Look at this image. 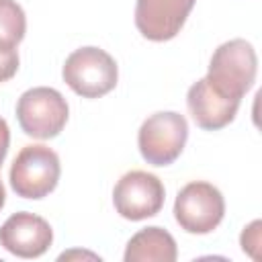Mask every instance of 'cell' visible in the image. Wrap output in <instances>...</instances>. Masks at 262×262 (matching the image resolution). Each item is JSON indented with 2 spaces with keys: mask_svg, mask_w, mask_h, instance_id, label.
<instances>
[{
  "mask_svg": "<svg viewBox=\"0 0 262 262\" xmlns=\"http://www.w3.org/2000/svg\"><path fill=\"white\" fill-rule=\"evenodd\" d=\"M258 72V57L246 39H231L221 43L209 61L207 80L221 94L242 100L244 94L254 86Z\"/></svg>",
  "mask_w": 262,
  "mask_h": 262,
  "instance_id": "obj_1",
  "label": "cell"
},
{
  "mask_svg": "<svg viewBox=\"0 0 262 262\" xmlns=\"http://www.w3.org/2000/svg\"><path fill=\"white\" fill-rule=\"evenodd\" d=\"M63 82L82 98L108 94L119 80L117 61L100 47H80L66 57L61 68Z\"/></svg>",
  "mask_w": 262,
  "mask_h": 262,
  "instance_id": "obj_2",
  "label": "cell"
},
{
  "mask_svg": "<svg viewBox=\"0 0 262 262\" xmlns=\"http://www.w3.org/2000/svg\"><path fill=\"white\" fill-rule=\"evenodd\" d=\"M59 174V156L43 143H33L16 154L10 166V186L16 196L37 201L55 190Z\"/></svg>",
  "mask_w": 262,
  "mask_h": 262,
  "instance_id": "obj_3",
  "label": "cell"
},
{
  "mask_svg": "<svg viewBox=\"0 0 262 262\" xmlns=\"http://www.w3.org/2000/svg\"><path fill=\"white\" fill-rule=\"evenodd\" d=\"M70 117L63 94L49 86L29 88L16 102V121L25 135L35 139H53L61 133Z\"/></svg>",
  "mask_w": 262,
  "mask_h": 262,
  "instance_id": "obj_4",
  "label": "cell"
},
{
  "mask_svg": "<svg viewBox=\"0 0 262 262\" xmlns=\"http://www.w3.org/2000/svg\"><path fill=\"white\" fill-rule=\"evenodd\" d=\"M188 139V123L176 111L149 115L137 133L141 158L151 166H170L178 160Z\"/></svg>",
  "mask_w": 262,
  "mask_h": 262,
  "instance_id": "obj_5",
  "label": "cell"
},
{
  "mask_svg": "<svg viewBox=\"0 0 262 262\" xmlns=\"http://www.w3.org/2000/svg\"><path fill=\"white\" fill-rule=\"evenodd\" d=\"M225 215V201L217 186L205 180H194L182 186L174 201L176 223L196 235L211 233Z\"/></svg>",
  "mask_w": 262,
  "mask_h": 262,
  "instance_id": "obj_6",
  "label": "cell"
},
{
  "mask_svg": "<svg viewBox=\"0 0 262 262\" xmlns=\"http://www.w3.org/2000/svg\"><path fill=\"white\" fill-rule=\"evenodd\" d=\"M166 188L162 180L145 170H131L119 178L113 190V205L123 219L141 221L162 211Z\"/></svg>",
  "mask_w": 262,
  "mask_h": 262,
  "instance_id": "obj_7",
  "label": "cell"
},
{
  "mask_svg": "<svg viewBox=\"0 0 262 262\" xmlns=\"http://www.w3.org/2000/svg\"><path fill=\"white\" fill-rule=\"evenodd\" d=\"M53 242L51 225L29 211L12 213L0 227V246L18 258H39Z\"/></svg>",
  "mask_w": 262,
  "mask_h": 262,
  "instance_id": "obj_8",
  "label": "cell"
},
{
  "mask_svg": "<svg viewBox=\"0 0 262 262\" xmlns=\"http://www.w3.org/2000/svg\"><path fill=\"white\" fill-rule=\"evenodd\" d=\"M196 0H137L135 27L149 41H170L184 27Z\"/></svg>",
  "mask_w": 262,
  "mask_h": 262,
  "instance_id": "obj_9",
  "label": "cell"
},
{
  "mask_svg": "<svg viewBox=\"0 0 262 262\" xmlns=\"http://www.w3.org/2000/svg\"><path fill=\"white\" fill-rule=\"evenodd\" d=\"M239 102L242 100L221 94L217 88L211 86L207 78L196 80L188 88V94H186L188 113L192 121L196 123V127L205 131H217V129L227 127L235 119Z\"/></svg>",
  "mask_w": 262,
  "mask_h": 262,
  "instance_id": "obj_10",
  "label": "cell"
},
{
  "mask_svg": "<svg viewBox=\"0 0 262 262\" xmlns=\"http://www.w3.org/2000/svg\"><path fill=\"white\" fill-rule=\"evenodd\" d=\"M123 258L125 262H174L178 258L176 239L158 225L139 229L127 242Z\"/></svg>",
  "mask_w": 262,
  "mask_h": 262,
  "instance_id": "obj_11",
  "label": "cell"
},
{
  "mask_svg": "<svg viewBox=\"0 0 262 262\" xmlns=\"http://www.w3.org/2000/svg\"><path fill=\"white\" fill-rule=\"evenodd\" d=\"M27 31V16L18 2L0 0V45L16 47Z\"/></svg>",
  "mask_w": 262,
  "mask_h": 262,
  "instance_id": "obj_12",
  "label": "cell"
},
{
  "mask_svg": "<svg viewBox=\"0 0 262 262\" xmlns=\"http://www.w3.org/2000/svg\"><path fill=\"white\" fill-rule=\"evenodd\" d=\"M18 70V51L16 47L0 45V82L10 80Z\"/></svg>",
  "mask_w": 262,
  "mask_h": 262,
  "instance_id": "obj_13",
  "label": "cell"
},
{
  "mask_svg": "<svg viewBox=\"0 0 262 262\" xmlns=\"http://www.w3.org/2000/svg\"><path fill=\"white\" fill-rule=\"evenodd\" d=\"M8 147H10V129H8V123L0 117V166L6 160Z\"/></svg>",
  "mask_w": 262,
  "mask_h": 262,
  "instance_id": "obj_14",
  "label": "cell"
},
{
  "mask_svg": "<svg viewBox=\"0 0 262 262\" xmlns=\"http://www.w3.org/2000/svg\"><path fill=\"white\" fill-rule=\"evenodd\" d=\"M4 203H6V190H4V184H2V180H0V211H2Z\"/></svg>",
  "mask_w": 262,
  "mask_h": 262,
  "instance_id": "obj_15",
  "label": "cell"
}]
</instances>
